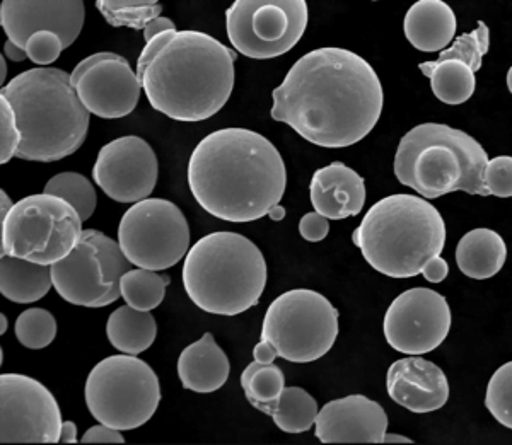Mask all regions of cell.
<instances>
[{
    "mask_svg": "<svg viewBox=\"0 0 512 445\" xmlns=\"http://www.w3.org/2000/svg\"><path fill=\"white\" fill-rule=\"evenodd\" d=\"M272 98L275 122L326 149L366 139L384 106L376 70L361 55L338 47L318 48L299 58Z\"/></svg>",
    "mask_w": 512,
    "mask_h": 445,
    "instance_id": "6da1fadb",
    "label": "cell"
},
{
    "mask_svg": "<svg viewBox=\"0 0 512 445\" xmlns=\"http://www.w3.org/2000/svg\"><path fill=\"white\" fill-rule=\"evenodd\" d=\"M188 186L207 214L236 224L255 222L284 197L286 162L262 133L222 128L192 152Z\"/></svg>",
    "mask_w": 512,
    "mask_h": 445,
    "instance_id": "7a4b0ae2",
    "label": "cell"
},
{
    "mask_svg": "<svg viewBox=\"0 0 512 445\" xmlns=\"http://www.w3.org/2000/svg\"><path fill=\"white\" fill-rule=\"evenodd\" d=\"M236 58L214 36L171 29L146 43L137 76L154 110L176 122H202L231 98Z\"/></svg>",
    "mask_w": 512,
    "mask_h": 445,
    "instance_id": "3957f363",
    "label": "cell"
},
{
    "mask_svg": "<svg viewBox=\"0 0 512 445\" xmlns=\"http://www.w3.org/2000/svg\"><path fill=\"white\" fill-rule=\"evenodd\" d=\"M16 111L23 144V161L55 162L72 156L88 137L89 113L72 87L70 74L53 67H36L2 87Z\"/></svg>",
    "mask_w": 512,
    "mask_h": 445,
    "instance_id": "277c9868",
    "label": "cell"
},
{
    "mask_svg": "<svg viewBox=\"0 0 512 445\" xmlns=\"http://www.w3.org/2000/svg\"><path fill=\"white\" fill-rule=\"evenodd\" d=\"M352 243L376 272L391 278L417 277L427 261L443 253L446 224L424 198L398 193L367 210Z\"/></svg>",
    "mask_w": 512,
    "mask_h": 445,
    "instance_id": "5b68a950",
    "label": "cell"
},
{
    "mask_svg": "<svg viewBox=\"0 0 512 445\" xmlns=\"http://www.w3.org/2000/svg\"><path fill=\"white\" fill-rule=\"evenodd\" d=\"M183 287L205 313L238 316L262 299L267 261L248 237L238 232H212L188 249Z\"/></svg>",
    "mask_w": 512,
    "mask_h": 445,
    "instance_id": "8992f818",
    "label": "cell"
},
{
    "mask_svg": "<svg viewBox=\"0 0 512 445\" xmlns=\"http://www.w3.org/2000/svg\"><path fill=\"white\" fill-rule=\"evenodd\" d=\"M489 156L472 135L441 125L422 123L403 135L395 156V176L420 197L441 198L453 191L489 197L483 169Z\"/></svg>",
    "mask_w": 512,
    "mask_h": 445,
    "instance_id": "52a82bcc",
    "label": "cell"
},
{
    "mask_svg": "<svg viewBox=\"0 0 512 445\" xmlns=\"http://www.w3.org/2000/svg\"><path fill=\"white\" fill-rule=\"evenodd\" d=\"M84 398L89 413L120 432L146 425L161 403L158 374L137 355H111L89 372Z\"/></svg>",
    "mask_w": 512,
    "mask_h": 445,
    "instance_id": "ba28073f",
    "label": "cell"
},
{
    "mask_svg": "<svg viewBox=\"0 0 512 445\" xmlns=\"http://www.w3.org/2000/svg\"><path fill=\"white\" fill-rule=\"evenodd\" d=\"M82 219L64 198L41 193L14 203L2 220V255L52 266L76 249Z\"/></svg>",
    "mask_w": 512,
    "mask_h": 445,
    "instance_id": "9c48e42d",
    "label": "cell"
},
{
    "mask_svg": "<svg viewBox=\"0 0 512 445\" xmlns=\"http://www.w3.org/2000/svg\"><path fill=\"white\" fill-rule=\"evenodd\" d=\"M338 318L337 309L320 292L289 290L268 307L262 340L272 343L279 357L287 362H316L335 345L340 331Z\"/></svg>",
    "mask_w": 512,
    "mask_h": 445,
    "instance_id": "30bf717a",
    "label": "cell"
},
{
    "mask_svg": "<svg viewBox=\"0 0 512 445\" xmlns=\"http://www.w3.org/2000/svg\"><path fill=\"white\" fill-rule=\"evenodd\" d=\"M53 287L72 306H110L122 295L120 282L132 263L118 241L96 229L82 232L81 241L65 260L50 266Z\"/></svg>",
    "mask_w": 512,
    "mask_h": 445,
    "instance_id": "8fae6325",
    "label": "cell"
},
{
    "mask_svg": "<svg viewBox=\"0 0 512 445\" xmlns=\"http://www.w3.org/2000/svg\"><path fill=\"white\" fill-rule=\"evenodd\" d=\"M118 244L137 268L163 272L178 265L190 248V227L180 207L164 198H146L123 214Z\"/></svg>",
    "mask_w": 512,
    "mask_h": 445,
    "instance_id": "7c38bea8",
    "label": "cell"
},
{
    "mask_svg": "<svg viewBox=\"0 0 512 445\" xmlns=\"http://www.w3.org/2000/svg\"><path fill=\"white\" fill-rule=\"evenodd\" d=\"M308 18L306 0H236L226 11L227 36L245 57H282L301 41Z\"/></svg>",
    "mask_w": 512,
    "mask_h": 445,
    "instance_id": "4fadbf2b",
    "label": "cell"
},
{
    "mask_svg": "<svg viewBox=\"0 0 512 445\" xmlns=\"http://www.w3.org/2000/svg\"><path fill=\"white\" fill-rule=\"evenodd\" d=\"M59 403L40 381L23 374L0 377V442L57 444L62 434Z\"/></svg>",
    "mask_w": 512,
    "mask_h": 445,
    "instance_id": "5bb4252c",
    "label": "cell"
},
{
    "mask_svg": "<svg viewBox=\"0 0 512 445\" xmlns=\"http://www.w3.org/2000/svg\"><path fill=\"white\" fill-rule=\"evenodd\" d=\"M451 323V307L446 297L417 287L391 302L384 314V338L396 352L424 355L443 345Z\"/></svg>",
    "mask_w": 512,
    "mask_h": 445,
    "instance_id": "9a60e30c",
    "label": "cell"
},
{
    "mask_svg": "<svg viewBox=\"0 0 512 445\" xmlns=\"http://www.w3.org/2000/svg\"><path fill=\"white\" fill-rule=\"evenodd\" d=\"M70 81L82 105L98 118H125L139 105L142 93L139 76L127 58L118 53L89 55L74 67Z\"/></svg>",
    "mask_w": 512,
    "mask_h": 445,
    "instance_id": "2e32d148",
    "label": "cell"
},
{
    "mask_svg": "<svg viewBox=\"0 0 512 445\" xmlns=\"http://www.w3.org/2000/svg\"><path fill=\"white\" fill-rule=\"evenodd\" d=\"M159 176L156 152L146 140L127 135L101 147L93 180L106 197L118 203H137L151 197Z\"/></svg>",
    "mask_w": 512,
    "mask_h": 445,
    "instance_id": "e0dca14e",
    "label": "cell"
},
{
    "mask_svg": "<svg viewBox=\"0 0 512 445\" xmlns=\"http://www.w3.org/2000/svg\"><path fill=\"white\" fill-rule=\"evenodd\" d=\"M86 21L82 0H4L0 6V24L7 40L26 47L31 35L50 31L69 48L81 35Z\"/></svg>",
    "mask_w": 512,
    "mask_h": 445,
    "instance_id": "ac0fdd59",
    "label": "cell"
},
{
    "mask_svg": "<svg viewBox=\"0 0 512 445\" xmlns=\"http://www.w3.org/2000/svg\"><path fill=\"white\" fill-rule=\"evenodd\" d=\"M316 439L323 444L383 442L388 415L383 406L362 394L333 399L326 403L315 422Z\"/></svg>",
    "mask_w": 512,
    "mask_h": 445,
    "instance_id": "d6986e66",
    "label": "cell"
},
{
    "mask_svg": "<svg viewBox=\"0 0 512 445\" xmlns=\"http://www.w3.org/2000/svg\"><path fill=\"white\" fill-rule=\"evenodd\" d=\"M386 389L396 405L412 413L441 410L449 399V382L443 369L417 355L390 365Z\"/></svg>",
    "mask_w": 512,
    "mask_h": 445,
    "instance_id": "ffe728a7",
    "label": "cell"
},
{
    "mask_svg": "<svg viewBox=\"0 0 512 445\" xmlns=\"http://www.w3.org/2000/svg\"><path fill=\"white\" fill-rule=\"evenodd\" d=\"M309 198L325 219H349L361 214L366 205V181L344 162H332L313 174Z\"/></svg>",
    "mask_w": 512,
    "mask_h": 445,
    "instance_id": "44dd1931",
    "label": "cell"
},
{
    "mask_svg": "<svg viewBox=\"0 0 512 445\" xmlns=\"http://www.w3.org/2000/svg\"><path fill=\"white\" fill-rule=\"evenodd\" d=\"M231 364L212 333L188 345L178 359V376L183 388L193 393H216L226 384Z\"/></svg>",
    "mask_w": 512,
    "mask_h": 445,
    "instance_id": "7402d4cb",
    "label": "cell"
},
{
    "mask_svg": "<svg viewBox=\"0 0 512 445\" xmlns=\"http://www.w3.org/2000/svg\"><path fill=\"white\" fill-rule=\"evenodd\" d=\"M403 33L420 52H443L456 33V16L443 0H419L405 14Z\"/></svg>",
    "mask_w": 512,
    "mask_h": 445,
    "instance_id": "603a6c76",
    "label": "cell"
},
{
    "mask_svg": "<svg viewBox=\"0 0 512 445\" xmlns=\"http://www.w3.org/2000/svg\"><path fill=\"white\" fill-rule=\"evenodd\" d=\"M507 246L501 234L492 229H473L456 246V265L473 280H489L506 263Z\"/></svg>",
    "mask_w": 512,
    "mask_h": 445,
    "instance_id": "cb8c5ba5",
    "label": "cell"
},
{
    "mask_svg": "<svg viewBox=\"0 0 512 445\" xmlns=\"http://www.w3.org/2000/svg\"><path fill=\"white\" fill-rule=\"evenodd\" d=\"M50 266L36 265L2 255L0 261V292L7 301L16 304H33L45 297L52 289Z\"/></svg>",
    "mask_w": 512,
    "mask_h": 445,
    "instance_id": "d4e9b609",
    "label": "cell"
},
{
    "mask_svg": "<svg viewBox=\"0 0 512 445\" xmlns=\"http://www.w3.org/2000/svg\"><path fill=\"white\" fill-rule=\"evenodd\" d=\"M106 336L118 352L140 355L152 347L158 336V324L151 313L122 306L111 313L106 323Z\"/></svg>",
    "mask_w": 512,
    "mask_h": 445,
    "instance_id": "484cf974",
    "label": "cell"
},
{
    "mask_svg": "<svg viewBox=\"0 0 512 445\" xmlns=\"http://www.w3.org/2000/svg\"><path fill=\"white\" fill-rule=\"evenodd\" d=\"M419 69L431 81L434 96L444 105H463L477 89L475 72L458 60H432L420 64Z\"/></svg>",
    "mask_w": 512,
    "mask_h": 445,
    "instance_id": "4316f807",
    "label": "cell"
},
{
    "mask_svg": "<svg viewBox=\"0 0 512 445\" xmlns=\"http://www.w3.org/2000/svg\"><path fill=\"white\" fill-rule=\"evenodd\" d=\"M241 388L250 405L268 415L286 389V376L279 365L260 364L255 360L241 374Z\"/></svg>",
    "mask_w": 512,
    "mask_h": 445,
    "instance_id": "83f0119b",
    "label": "cell"
},
{
    "mask_svg": "<svg viewBox=\"0 0 512 445\" xmlns=\"http://www.w3.org/2000/svg\"><path fill=\"white\" fill-rule=\"evenodd\" d=\"M318 411L316 399L306 389L292 386L282 391L268 417L286 434H303L315 425Z\"/></svg>",
    "mask_w": 512,
    "mask_h": 445,
    "instance_id": "f1b7e54d",
    "label": "cell"
},
{
    "mask_svg": "<svg viewBox=\"0 0 512 445\" xmlns=\"http://www.w3.org/2000/svg\"><path fill=\"white\" fill-rule=\"evenodd\" d=\"M169 282L171 280L168 275L144 268H132L123 275L120 292L127 306L134 307L142 313H151L152 309L163 304Z\"/></svg>",
    "mask_w": 512,
    "mask_h": 445,
    "instance_id": "f546056e",
    "label": "cell"
},
{
    "mask_svg": "<svg viewBox=\"0 0 512 445\" xmlns=\"http://www.w3.org/2000/svg\"><path fill=\"white\" fill-rule=\"evenodd\" d=\"M96 7L113 28L137 31H144L163 12V4L158 0H98Z\"/></svg>",
    "mask_w": 512,
    "mask_h": 445,
    "instance_id": "4dcf8cb0",
    "label": "cell"
},
{
    "mask_svg": "<svg viewBox=\"0 0 512 445\" xmlns=\"http://www.w3.org/2000/svg\"><path fill=\"white\" fill-rule=\"evenodd\" d=\"M43 193L64 198L81 215L82 222L91 219L98 205V195L93 183L79 173H60L53 176L45 185Z\"/></svg>",
    "mask_w": 512,
    "mask_h": 445,
    "instance_id": "1f68e13d",
    "label": "cell"
},
{
    "mask_svg": "<svg viewBox=\"0 0 512 445\" xmlns=\"http://www.w3.org/2000/svg\"><path fill=\"white\" fill-rule=\"evenodd\" d=\"M14 331L23 347L43 350L50 347L57 336V321L47 309L31 307L19 314Z\"/></svg>",
    "mask_w": 512,
    "mask_h": 445,
    "instance_id": "d6a6232c",
    "label": "cell"
},
{
    "mask_svg": "<svg viewBox=\"0 0 512 445\" xmlns=\"http://www.w3.org/2000/svg\"><path fill=\"white\" fill-rule=\"evenodd\" d=\"M490 29L483 21H478L477 29L454 40L453 47L441 52L437 60H458L468 65L473 72L482 69V58L489 53Z\"/></svg>",
    "mask_w": 512,
    "mask_h": 445,
    "instance_id": "836d02e7",
    "label": "cell"
},
{
    "mask_svg": "<svg viewBox=\"0 0 512 445\" xmlns=\"http://www.w3.org/2000/svg\"><path fill=\"white\" fill-rule=\"evenodd\" d=\"M512 365L511 362L495 370L487 386L485 406L492 417L506 428H512Z\"/></svg>",
    "mask_w": 512,
    "mask_h": 445,
    "instance_id": "e575fe53",
    "label": "cell"
},
{
    "mask_svg": "<svg viewBox=\"0 0 512 445\" xmlns=\"http://www.w3.org/2000/svg\"><path fill=\"white\" fill-rule=\"evenodd\" d=\"M23 144V133L18 127L16 111L4 96H0V162L7 164L18 156Z\"/></svg>",
    "mask_w": 512,
    "mask_h": 445,
    "instance_id": "d590c367",
    "label": "cell"
},
{
    "mask_svg": "<svg viewBox=\"0 0 512 445\" xmlns=\"http://www.w3.org/2000/svg\"><path fill=\"white\" fill-rule=\"evenodd\" d=\"M483 186L489 195L499 198H511L512 195V157L499 156L487 161L483 169Z\"/></svg>",
    "mask_w": 512,
    "mask_h": 445,
    "instance_id": "8d00e7d4",
    "label": "cell"
},
{
    "mask_svg": "<svg viewBox=\"0 0 512 445\" xmlns=\"http://www.w3.org/2000/svg\"><path fill=\"white\" fill-rule=\"evenodd\" d=\"M64 50L62 38L55 35V33H50V31H40V33L31 35L26 41V47H24V52H26L31 62L41 65V67H47L53 62H57L60 53Z\"/></svg>",
    "mask_w": 512,
    "mask_h": 445,
    "instance_id": "74e56055",
    "label": "cell"
},
{
    "mask_svg": "<svg viewBox=\"0 0 512 445\" xmlns=\"http://www.w3.org/2000/svg\"><path fill=\"white\" fill-rule=\"evenodd\" d=\"M299 232H301L304 241L320 243L330 232V222L318 212H309L299 222Z\"/></svg>",
    "mask_w": 512,
    "mask_h": 445,
    "instance_id": "f35d334b",
    "label": "cell"
},
{
    "mask_svg": "<svg viewBox=\"0 0 512 445\" xmlns=\"http://www.w3.org/2000/svg\"><path fill=\"white\" fill-rule=\"evenodd\" d=\"M82 444H93V442H118L125 444V437L117 428L108 427V425H94L89 428L86 434L82 435Z\"/></svg>",
    "mask_w": 512,
    "mask_h": 445,
    "instance_id": "ab89813d",
    "label": "cell"
},
{
    "mask_svg": "<svg viewBox=\"0 0 512 445\" xmlns=\"http://www.w3.org/2000/svg\"><path fill=\"white\" fill-rule=\"evenodd\" d=\"M420 273L424 275L427 282H431V284H441L444 278L448 277V261L444 260L443 256H436V258H432V260L425 263Z\"/></svg>",
    "mask_w": 512,
    "mask_h": 445,
    "instance_id": "60d3db41",
    "label": "cell"
},
{
    "mask_svg": "<svg viewBox=\"0 0 512 445\" xmlns=\"http://www.w3.org/2000/svg\"><path fill=\"white\" fill-rule=\"evenodd\" d=\"M279 357V353L275 350L272 343L268 341L260 340V343L253 348V359L260 364H274V360Z\"/></svg>",
    "mask_w": 512,
    "mask_h": 445,
    "instance_id": "b9f144b4",
    "label": "cell"
},
{
    "mask_svg": "<svg viewBox=\"0 0 512 445\" xmlns=\"http://www.w3.org/2000/svg\"><path fill=\"white\" fill-rule=\"evenodd\" d=\"M171 29H176L175 23L171 21L169 18H158L154 19L146 29H144V40L146 43L152 40V38H156V36L161 35L164 31H171Z\"/></svg>",
    "mask_w": 512,
    "mask_h": 445,
    "instance_id": "7bdbcfd3",
    "label": "cell"
},
{
    "mask_svg": "<svg viewBox=\"0 0 512 445\" xmlns=\"http://www.w3.org/2000/svg\"><path fill=\"white\" fill-rule=\"evenodd\" d=\"M4 57L9 58L11 62H23V60L28 58V55H26L23 48H19L16 43L7 40L6 45H4Z\"/></svg>",
    "mask_w": 512,
    "mask_h": 445,
    "instance_id": "ee69618b",
    "label": "cell"
},
{
    "mask_svg": "<svg viewBox=\"0 0 512 445\" xmlns=\"http://www.w3.org/2000/svg\"><path fill=\"white\" fill-rule=\"evenodd\" d=\"M60 442H69V444H76V442H79V439H77L76 423H62V434H60Z\"/></svg>",
    "mask_w": 512,
    "mask_h": 445,
    "instance_id": "f6af8a7d",
    "label": "cell"
},
{
    "mask_svg": "<svg viewBox=\"0 0 512 445\" xmlns=\"http://www.w3.org/2000/svg\"><path fill=\"white\" fill-rule=\"evenodd\" d=\"M14 203H12L11 197L7 195L6 191H0V222L6 220L7 215L11 212Z\"/></svg>",
    "mask_w": 512,
    "mask_h": 445,
    "instance_id": "bcb514c9",
    "label": "cell"
},
{
    "mask_svg": "<svg viewBox=\"0 0 512 445\" xmlns=\"http://www.w3.org/2000/svg\"><path fill=\"white\" fill-rule=\"evenodd\" d=\"M286 209L280 205V203H277V205H274L272 209H270V212H268L267 217H270V220H274V222H280V220H284V217H286Z\"/></svg>",
    "mask_w": 512,
    "mask_h": 445,
    "instance_id": "7dc6e473",
    "label": "cell"
},
{
    "mask_svg": "<svg viewBox=\"0 0 512 445\" xmlns=\"http://www.w3.org/2000/svg\"><path fill=\"white\" fill-rule=\"evenodd\" d=\"M383 442H402V444H412L414 440L403 437V435L384 434Z\"/></svg>",
    "mask_w": 512,
    "mask_h": 445,
    "instance_id": "c3c4849f",
    "label": "cell"
},
{
    "mask_svg": "<svg viewBox=\"0 0 512 445\" xmlns=\"http://www.w3.org/2000/svg\"><path fill=\"white\" fill-rule=\"evenodd\" d=\"M0 323H2V326H0V335H6V333H7L6 314H2V316H0Z\"/></svg>",
    "mask_w": 512,
    "mask_h": 445,
    "instance_id": "681fc988",
    "label": "cell"
},
{
    "mask_svg": "<svg viewBox=\"0 0 512 445\" xmlns=\"http://www.w3.org/2000/svg\"><path fill=\"white\" fill-rule=\"evenodd\" d=\"M0 64H2V84H4V82H6V77H7V62H6V57H2V62H0ZM4 86H6V84H4Z\"/></svg>",
    "mask_w": 512,
    "mask_h": 445,
    "instance_id": "f907efd6",
    "label": "cell"
}]
</instances>
